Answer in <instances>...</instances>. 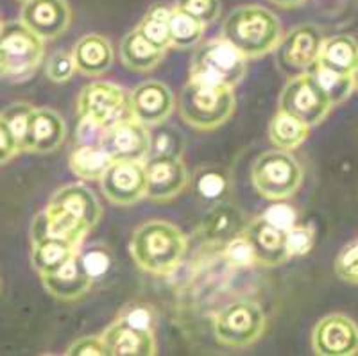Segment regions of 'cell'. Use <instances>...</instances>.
<instances>
[{
	"label": "cell",
	"mask_w": 358,
	"mask_h": 356,
	"mask_svg": "<svg viewBox=\"0 0 358 356\" xmlns=\"http://www.w3.org/2000/svg\"><path fill=\"white\" fill-rule=\"evenodd\" d=\"M147 190L145 197L156 203H165L178 197L188 185V172L183 159L169 154H155L143 162Z\"/></svg>",
	"instance_id": "7c38bea8"
},
{
	"label": "cell",
	"mask_w": 358,
	"mask_h": 356,
	"mask_svg": "<svg viewBox=\"0 0 358 356\" xmlns=\"http://www.w3.org/2000/svg\"><path fill=\"white\" fill-rule=\"evenodd\" d=\"M79 247L54 236H45V238L34 240L33 251H31V262L33 267L40 272V276L50 274L63 267L70 258L78 255Z\"/></svg>",
	"instance_id": "484cf974"
},
{
	"label": "cell",
	"mask_w": 358,
	"mask_h": 356,
	"mask_svg": "<svg viewBox=\"0 0 358 356\" xmlns=\"http://www.w3.org/2000/svg\"><path fill=\"white\" fill-rule=\"evenodd\" d=\"M251 181L262 197L285 201L301 187L303 170L289 150H267L252 163Z\"/></svg>",
	"instance_id": "5b68a950"
},
{
	"label": "cell",
	"mask_w": 358,
	"mask_h": 356,
	"mask_svg": "<svg viewBox=\"0 0 358 356\" xmlns=\"http://www.w3.org/2000/svg\"><path fill=\"white\" fill-rule=\"evenodd\" d=\"M20 2H29V0H20Z\"/></svg>",
	"instance_id": "681fc988"
},
{
	"label": "cell",
	"mask_w": 358,
	"mask_h": 356,
	"mask_svg": "<svg viewBox=\"0 0 358 356\" xmlns=\"http://www.w3.org/2000/svg\"><path fill=\"white\" fill-rule=\"evenodd\" d=\"M18 152H20V145H18L17 136L13 134L11 127L8 126V122L0 115V165L8 163Z\"/></svg>",
	"instance_id": "7bdbcfd3"
},
{
	"label": "cell",
	"mask_w": 358,
	"mask_h": 356,
	"mask_svg": "<svg viewBox=\"0 0 358 356\" xmlns=\"http://www.w3.org/2000/svg\"><path fill=\"white\" fill-rule=\"evenodd\" d=\"M324 34L313 24H301L290 29L276 45V61L285 76L306 73L315 66L321 52Z\"/></svg>",
	"instance_id": "30bf717a"
},
{
	"label": "cell",
	"mask_w": 358,
	"mask_h": 356,
	"mask_svg": "<svg viewBox=\"0 0 358 356\" xmlns=\"http://www.w3.org/2000/svg\"><path fill=\"white\" fill-rule=\"evenodd\" d=\"M335 274L344 283L358 285V240L342 247L335 259Z\"/></svg>",
	"instance_id": "836d02e7"
},
{
	"label": "cell",
	"mask_w": 358,
	"mask_h": 356,
	"mask_svg": "<svg viewBox=\"0 0 358 356\" xmlns=\"http://www.w3.org/2000/svg\"><path fill=\"white\" fill-rule=\"evenodd\" d=\"M308 131L310 127L306 124L285 111H278L268 122V140L281 150L297 149L306 140Z\"/></svg>",
	"instance_id": "83f0119b"
},
{
	"label": "cell",
	"mask_w": 358,
	"mask_h": 356,
	"mask_svg": "<svg viewBox=\"0 0 358 356\" xmlns=\"http://www.w3.org/2000/svg\"><path fill=\"white\" fill-rule=\"evenodd\" d=\"M224 188H226V179L220 174H217V172H206L197 181V190L206 199L219 197Z\"/></svg>",
	"instance_id": "ee69618b"
},
{
	"label": "cell",
	"mask_w": 358,
	"mask_h": 356,
	"mask_svg": "<svg viewBox=\"0 0 358 356\" xmlns=\"http://www.w3.org/2000/svg\"><path fill=\"white\" fill-rule=\"evenodd\" d=\"M265 313L252 301H235L224 306L213 320L217 340L228 348H249L265 329Z\"/></svg>",
	"instance_id": "52a82bcc"
},
{
	"label": "cell",
	"mask_w": 358,
	"mask_h": 356,
	"mask_svg": "<svg viewBox=\"0 0 358 356\" xmlns=\"http://www.w3.org/2000/svg\"><path fill=\"white\" fill-rule=\"evenodd\" d=\"M104 197L117 206H131L145 197L143 162H113L101 178Z\"/></svg>",
	"instance_id": "4fadbf2b"
},
{
	"label": "cell",
	"mask_w": 358,
	"mask_h": 356,
	"mask_svg": "<svg viewBox=\"0 0 358 356\" xmlns=\"http://www.w3.org/2000/svg\"><path fill=\"white\" fill-rule=\"evenodd\" d=\"M45 290L59 301H76L90 290L94 280L83 269L79 256L76 255L69 262L50 274L41 276Z\"/></svg>",
	"instance_id": "44dd1931"
},
{
	"label": "cell",
	"mask_w": 358,
	"mask_h": 356,
	"mask_svg": "<svg viewBox=\"0 0 358 356\" xmlns=\"http://www.w3.org/2000/svg\"><path fill=\"white\" fill-rule=\"evenodd\" d=\"M131 256L142 271L165 276L178 269L187 252V236L167 220H147L131 236Z\"/></svg>",
	"instance_id": "6da1fadb"
},
{
	"label": "cell",
	"mask_w": 358,
	"mask_h": 356,
	"mask_svg": "<svg viewBox=\"0 0 358 356\" xmlns=\"http://www.w3.org/2000/svg\"><path fill=\"white\" fill-rule=\"evenodd\" d=\"M313 242H315V231L312 226L296 224L287 231V251L290 258L308 255L312 251Z\"/></svg>",
	"instance_id": "8d00e7d4"
},
{
	"label": "cell",
	"mask_w": 358,
	"mask_h": 356,
	"mask_svg": "<svg viewBox=\"0 0 358 356\" xmlns=\"http://www.w3.org/2000/svg\"><path fill=\"white\" fill-rule=\"evenodd\" d=\"M281 36L283 33L276 15L258 4L238 6L222 24V38L245 59H257L273 52Z\"/></svg>",
	"instance_id": "7a4b0ae2"
},
{
	"label": "cell",
	"mask_w": 358,
	"mask_h": 356,
	"mask_svg": "<svg viewBox=\"0 0 358 356\" xmlns=\"http://www.w3.org/2000/svg\"><path fill=\"white\" fill-rule=\"evenodd\" d=\"M73 63L83 76L97 77L111 69L113 65V47L101 34H86L72 50Z\"/></svg>",
	"instance_id": "603a6c76"
},
{
	"label": "cell",
	"mask_w": 358,
	"mask_h": 356,
	"mask_svg": "<svg viewBox=\"0 0 358 356\" xmlns=\"http://www.w3.org/2000/svg\"><path fill=\"white\" fill-rule=\"evenodd\" d=\"M76 72H78V69L73 63L72 52H66V50L54 52L45 65V73L52 83H66Z\"/></svg>",
	"instance_id": "74e56055"
},
{
	"label": "cell",
	"mask_w": 358,
	"mask_h": 356,
	"mask_svg": "<svg viewBox=\"0 0 358 356\" xmlns=\"http://www.w3.org/2000/svg\"><path fill=\"white\" fill-rule=\"evenodd\" d=\"M2 25L4 24H2V18H0V31H2Z\"/></svg>",
	"instance_id": "c3c4849f"
},
{
	"label": "cell",
	"mask_w": 358,
	"mask_h": 356,
	"mask_svg": "<svg viewBox=\"0 0 358 356\" xmlns=\"http://www.w3.org/2000/svg\"><path fill=\"white\" fill-rule=\"evenodd\" d=\"M334 104L319 86L312 72L289 77L280 95V111L299 118L308 127L317 126L328 117Z\"/></svg>",
	"instance_id": "ba28073f"
},
{
	"label": "cell",
	"mask_w": 358,
	"mask_h": 356,
	"mask_svg": "<svg viewBox=\"0 0 358 356\" xmlns=\"http://www.w3.org/2000/svg\"><path fill=\"white\" fill-rule=\"evenodd\" d=\"M90 231L92 229L85 222L49 203L40 215L34 217L31 226V240L34 242L45 236H54V238L66 240L81 249V243L85 242Z\"/></svg>",
	"instance_id": "d6986e66"
},
{
	"label": "cell",
	"mask_w": 358,
	"mask_h": 356,
	"mask_svg": "<svg viewBox=\"0 0 358 356\" xmlns=\"http://www.w3.org/2000/svg\"><path fill=\"white\" fill-rule=\"evenodd\" d=\"M267 222L276 226L278 229L289 231L290 227L297 224V213L290 204H285L283 201H276V204L268 208L264 215H262Z\"/></svg>",
	"instance_id": "60d3db41"
},
{
	"label": "cell",
	"mask_w": 358,
	"mask_h": 356,
	"mask_svg": "<svg viewBox=\"0 0 358 356\" xmlns=\"http://www.w3.org/2000/svg\"><path fill=\"white\" fill-rule=\"evenodd\" d=\"M111 163L113 162L101 145H88V143H79L69 156L70 170L86 181H101Z\"/></svg>",
	"instance_id": "4316f807"
},
{
	"label": "cell",
	"mask_w": 358,
	"mask_h": 356,
	"mask_svg": "<svg viewBox=\"0 0 358 356\" xmlns=\"http://www.w3.org/2000/svg\"><path fill=\"white\" fill-rule=\"evenodd\" d=\"M312 348L319 356H351L358 351V326L342 313L326 315L312 332Z\"/></svg>",
	"instance_id": "5bb4252c"
},
{
	"label": "cell",
	"mask_w": 358,
	"mask_h": 356,
	"mask_svg": "<svg viewBox=\"0 0 358 356\" xmlns=\"http://www.w3.org/2000/svg\"><path fill=\"white\" fill-rule=\"evenodd\" d=\"M72 20V11L66 0H29L24 2L20 22L41 40L59 38Z\"/></svg>",
	"instance_id": "9a60e30c"
},
{
	"label": "cell",
	"mask_w": 358,
	"mask_h": 356,
	"mask_svg": "<svg viewBox=\"0 0 358 356\" xmlns=\"http://www.w3.org/2000/svg\"><path fill=\"white\" fill-rule=\"evenodd\" d=\"M245 61L248 59L229 41L222 36L213 38L196 47L192 56L190 79L235 88L245 76Z\"/></svg>",
	"instance_id": "277c9868"
},
{
	"label": "cell",
	"mask_w": 358,
	"mask_h": 356,
	"mask_svg": "<svg viewBox=\"0 0 358 356\" xmlns=\"http://www.w3.org/2000/svg\"><path fill=\"white\" fill-rule=\"evenodd\" d=\"M34 106L25 104V102H15V104L8 106L4 111H2V118L8 122V126L11 127L13 134L17 136L18 145H24V138L25 133H27V126H29V117H31V111H33Z\"/></svg>",
	"instance_id": "d590c367"
},
{
	"label": "cell",
	"mask_w": 358,
	"mask_h": 356,
	"mask_svg": "<svg viewBox=\"0 0 358 356\" xmlns=\"http://www.w3.org/2000/svg\"><path fill=\"white\" fill-rule=\"evenodd\" d=\"M66 136V124L57 111L50 108H33L22 150L47 154L62 145Z\"/></svg>",
	"instance_id": "ac0fdd59"
},
{
	"label": "cell",
	"mask_w": 358,
	"mask_h": 356,
	"mask_svg": "<svg viewBox=\"0 0 358 356\" xmlns=\"http://www.w3.org/2000/svg\"><path fill=\"white\" fill-rule=\"evenodd\" d=\"M176 8L197 18L201 24L210 25L219 18L220 0H178Z\"/></svg>",
	"instance_id": "e575fe53"
},
{
	"label": "cell",
	"mask_w": 358,
	"mask_h": 356,
	"mask_svg": "<svg viewBox=\"0 0 358 356\" xmlns=\"http://www.w3.org/2000/svg\"><path fill=\"white\" fill-rule=\"evenodd\" d=\"M78 113L85 120L94 122L101 129H108L133 117L129 92L106 81L86 85L78 97Z\"/></svg>",
	"instance_id": "8992f818"
},
{
	"label": "cell",
	"mask_w": 358,
	"mask_h": 356,
	"mask_svg": "<svg viewBox=\"0 0 358 356\" xmlns=\"http://www.w3.org/2000/svg\"><path fill=\"white\" fill-rule=\"evenodd\" d=\"M351 79H353V86L358 90V59H357V65H355L353 72H351Z\"/></svg>",
	"instance_id": "7dc6e473"
},
{
	"label": "cell",
	"mask_w": 358,
	"mask_h": 356,
	"mask_svg": "<svg viewBox=\"0 0 358 356\" xmlns=\"http://www.w3.org/2000/svg\"><path fill=\"white\" fill-rule=\"evenodd\" d=\"M118 320L133 328L155 332V310L145 304H133V306L124 308L118 315Z\"/></svg>",
	"instance_id": "ab89813d"
},
{
	"label": "cell",
	"mask_w": 358,
	"mask_h": 356,
	"mask_svg": "<svg viewBox=\"0 0 358 356\" xmlns=\"http://www.w3.org/2000/svg\"><path fill=\"white\" fill-rule=\"evenodd\" d=\"M101 336L108 356H155L158 353L155 332L133 328L118 319Z\"/></svg>",
	"instance_id": "ffe728a7"
},
{
	"label": "cell",
	"mask_w": 358,
	"mask_h": 356,
	"mask_svg": "<svg viewBox=\"0 0 358 356\" xmlns=\"http://www.w3.org/2000/svg\"><path fill=\"white\" fill-rule=\"evenodd\" d=\"M69 356H108L101 335H88L73 340L66 349Z\"/></svg>",
	"instance_id": "b9f144b4"
},
{
	"label": "cell",
	"mask_w": 358,
	"mask_h": 356,
	"mask_svg": "<svg viewBox=\"0 0 358 356\" xmlns=\"http://www.w3.org/2000/svg\"><path fill=\"white\" fill-rule=\"evenodd\" d=\"M54 206L62 208L63 211L85 222L92 229L99 224L102 215V208L95 194L81 183H73L66 187L57 188L49 201Z\"/></svg>",
	"instance_id": "7402d4cb"
},
{
	"label": "cell",
	"mask_w": 358,
	"mask_h": 356,
	"mask_svg": "<svg viewBox=\"0 0 358 356\" xmlns=\"http://www.w3.org/2000/svg\"><path fill=\"white\" fill-rule=\"evenodd\" d=\"M78 256L83 269L88 272V276L94 281L99 280V278H102V276L106 274L111 267L110 249H106L104 245H90L86 247L85 251L79 249Z\"/></svg>",
	"instance_id": "d6a6232c"
},
{
	"label": "cell",
	"mask_w": 358,
	"mask_h": 356,
	"mask_svg": "<svg viewBox=\"0 0 358 356\" xmlns=\"http://www.w3.org/2000/svg\"><path fill=\"white\" fill-rule=\"evenodd\" d=\"M6 76V57H4V50L0 47V77Z\"/></svg>",
	"instance_id": "bcb514c9"
},
{
	"label": "cell",
	"mask_w": 358,
	"mask_h": 356,
	"mask_svg": "<svg viewBox=\"0 0 358 356\" xmlns=\"http://www.w3.org/2000/svg\"><path fill=\"white\" fill-rule=\"evenodd\" d=\"M163 56L165 50L158 49L147 38H143L138 29H133L120 41L122 65L133 72H149L163 59Z\"/></svg>",
	"instance_id": "cb8c5ba5"
},
{
	"label": "cell",
	"mask_w": 358,
	"mask_h": 356,
	"mask_svg": "<svg viewBox=\"0 0 358 356\" xmlns=\"http://www.w3.org/2000/svg\"><path fill=\"white\" fill-rule=\"evenodd\" d=\"M133 118L145 126H159L174 111V94L165 83L145 81L129 92Z\"/></svg>",
	"instance_id": "2e32d148"
},
{
	"label": "cell",
	"mask_w": 358,
	"mask_h": 356,
	"mask_svg": "<svg viewBox=\"0 0 358 356\" xmlns=\"http://www.w3.org/2000/svg\"><path fill=\"white\" fill-rule=\"evenodd\" d=\"M224 256H226V259L231 263L233 267H251V265L257 263L251 245H249L244 233L235 235L233 238L228 240L226 249H224Z\"/></svg>",
	"instance_id": "f35d334b"
},
{
	"label": "cell",
	"mask_w": 358,
	"mask_h": 356,
	"mask_svg": "<svg viewBox=\"0 0 358 356\" xmlns=\"http://www.w3.org/2000/svg\"><path fill=\"white\" fill-rule=\"evenodd\" d=\"M310 72L313 73V77L317 79L319 86L324 90V94L328 95L331 104H341L342 101H346L351 95V92L355 90L353 79H351L350 73H338L334 72V70L322 69L315 63Z\"/></svg>",
	"instance_id": "1f68e13d"
},
{
	"label": "cell",
	"mask_w": 358,
	"mask_h": 356,
	"mask_svg": "<svg viewBox=\"0 0 358 356\" xmlns=\"http://www.w3.org/2000/svg\"><path fill=\"white\" fill-rule=\"evenodd\" d=\"M242 233L251 245L257 263L264 267H278L290 258L287 251V231L278 229L264 217L251 220Z\"/></svg>",
	"instance_id": "e0dca14e"
},
{
	"label": "cell",
	"mask_w": 358,
	"mask_h": 356,
	"mask_svg": "<svg viewBox=\"0 0 358 356\" xmlns=\"http://www.w3.org/2000/svg\"><path fill=\"white\" fill-rule=\"evenodd\" d=\"M171 15L172 8L163 4L152 6L143 15L142 22L138 24V31L143 38L151 41L155 47L167 50L171 47Z\"/></svg>",
	"instance_id": "f1b7e54d"
},
{
	"label": "cell",
	"mask_w": 358,
	"mask_h": 356,
	"mask_svg": "<svg viewBox=\"0 0 358 356\" xmlns=\"http://www.w3.org/2000/svg\"><path fill=\"white\" fill-rule=\"evenodd\" d=\"M235 110L233 88L188 79L178 101L179 117L199 131H212L228 122Z\"/></svg>",
	"instance_id": "3957f363"
},
{
	"label": "cell",
	"mask_w": 358,
	"mask_h": 356,
	"mask_svg": "<svg viewBox=\"0 0 358 356\" xmlns=\"http://www.w3.org/2000/svg\"><path fill=\"white\" fill-rule=\"evenodd\" d=\"M204 27L206 25L201 24L197 18L190 17L188 13L174 6L171 15V47L181 50L196 49L203 40Z\"/></svg>",
	"instance_id": "f546056e"
},
{
	"label": "cell",
	"mask_w": 358,
	"mask_h": 356,
	"mask_svg": "<svg viewBox=\"0 0 358 356\" xmlns=\"http://www.w3.org/2000/svg\"><path fill=\"white\" fill-rule=\"evenodd\" d=\"M268 2H273V4L280 6V8L290 9V8H297V6L303 4L305 0H268Z\"/></svg>",
	"instance_id": "f6af8a7d"
},
{
	"label": "cell",
	"mask_w": 358,
	"mask_h": 356,
	"mask_svg": "<svg viewBox=\"0 0 358 356\" xmlns=\"http://www.w3.org/2000/svg\"><path fill=\"white\" fill-rule=\"evenodd\" d=\"M151 143L152 136L145 124L131 117L104 129L99 145L106 150L111 162H145Z\"/></svg>",
	"instance_id": "8fae6325"
},
{
	"label": "cell",
	"mask_w": 358,
	"mask_h": 356,
	"mask_svg": "<svg viewBox=\"0 0 358 356\" xmlns=\"http://www.w3.org/2000/svg\"><path fill=\"white\" fill-rule=\"evenodd\" d=\"M0 47L6 57V77H11L15 81L33 76L43 61V40L20 20L2 25Z\"/></svg>",
	"instance_id": "9c48e42d"
},
{
	"label": "cell",
	"mask_w": 358,
	"mask_h": 356,
	"mask_svg": "<svg viewBox=\"0 0 358 356\" xmlns=\"http://www.w3.org/2000/svg\"><path fill=\"white\" fill-rule=\"evenodd\" d=\"M208 238H233L241 231V213L228 204H219L204 220Z\"/></svg>",
	"instance_id": "4dcf8cb0"
},
{
	"label": "cell",
	"mask_w": 358,
	"mask_h": 356,
	"mask_svg": "<svg viewBox=\"0 0 358 356\" xmlns=\"http://www.w3.org/2000/svg\"><path fill=\"white\" fill-rule=\"evenodd\" d=\"M358 59V41L348 34H335L324 38L319 52L317 65L338 73L353 72Z\"/></svg>",
	"instance_id": "d4e9b609"
}]
</instances>
